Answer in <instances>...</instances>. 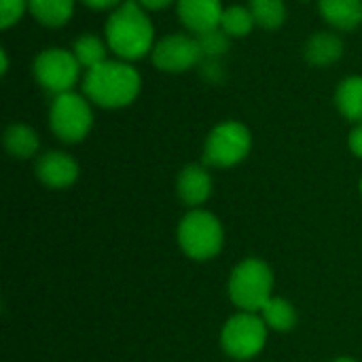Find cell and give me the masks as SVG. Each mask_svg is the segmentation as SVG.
Returning a JSON list of instances; mask_svg holds the SVG:
<instances>
[{
  "mask_svg": "<svg viewBox=\"0 0 362 362\" xmlns=\"http://www.w3.org/2000/svg\"><path fill=\"white\" fill-rule=\"evenodd\" d=\"M81 70L83 68L74 53L62 47H49L40 51L32 66L34 78L53 98L66 91H74V85L81 78Z\"/></svg>",
  "mask_w": 362,
  "mask_h": 362,
  "instance_id": "obj_8",
  "label": "cell"
},
{
  "mask_svg": "<svg viewBox=\"0 0 362 362\" xmlns=\"http://www.w3.org/2000/svg\"><path fill=\"white\" fill-rule=\"evenodd\" d=\"M38 134L25 123H13L4 129V148L15 159H30L38 153Z\"/></svg>",
  "mask_w": 362,
  "mask_h": 362,
  "instance_id": "obj_16",
  "label": "cell"
},
{
  "mask_svg": "<svg viewBox=\"0 0 362 362\" xmlns=\"http://www.w3.org/2000/svg\"><path fill=\"white\" fill-rule=\"evenodd\" d=\"M0 57H2V68H0V72H2V74H6V70H8V55H6V51H4V49L0 51Z\"/></svg>",
  "mask_w": 362,
  "mask_h": 362,
  "instance_id": "obj_27",
  "label": "cell"
},
{
  "mask_svg": "<svg viewBox=\"0 0 362 362\" xmlns=\"http://www.w3.org/2000/svg\"><path fill=\"white\" fill-rule=\"evenodd\" d=\"M255 17L250 13L248 6H240V4H231L223 11V19H221V30L229 36V38H244L252 32L255 28Z\"/></svg>",
  "mask_w": 362,
  "mask_h": 362,
  "instance_id": "obj_21",
  "label": "cell"
},
{
  "mask_svg": "<svg viewBox=\"0 0 362 362\" xmlns=\"http://www.w3.org/2000/svg\"><path fill=\"white\" fill-rule=\"evenodd\" d=\"M49 127L66 144L85 140L93 127V110L85 93L66 91L55 95L49 108Z\"/></svg>",
  "mask_w": 362,
  "mask_h": 362,
  "instance_id": "obj_5",
  "label": "cell"
},
{
  "mask_svg": "<svg viewBox=\"0 0 362 362\" xmlns=\"http://www.w3.org/2000/svg\"><path fill=\"white\" fill-rule=\"evenodd\" d=\"M176 193L185 206H202L212 195V178L210 172L199 163H189L180 170L176 180Z\"/></svg>",
  "mask_w": 362,
  "mask_h": 362,
  "instance_id": "obj_12",
  "label": "cell"
},
{
  "mask_svg": "<svg viewBox=\"0 0 362 362\" xmlns=\"http://www.w3.org/2000/svg\"><path fill=\"white\" fill-rule=\"evenodd\" d=\"M303 2H308V0H303Z\"/></svg>",
  "mask_w": 362,
  "mask_h": 362,
  "instance_id": "obj_30",
  "label": "cell"
},
{
  "mask_svg": "<svg viewBox=\"0 0 362 362\" xmlns=\"http://www.w3.org/2000/svg\"><path fill=\"white\" fill-rule=\"evenodd\" d=\"M261 318L265 320L267 329L276 333H288L297 327V312L293 303L282 297H272L261 310Z\"/></svg>",
  "mask_w": 362,
  "mask_h": 362,
  "instance_id": "obj_18",
  "label": "cell"
},
{
  "mask_svg": "<svg viewBox=\"0 0 362 362\" xmlns=\"http://www.w3.org/2000/svg\"><path fill=\"white\" fill-rule=\"evenodd\" d=\"M252 148V134L240 121L214 125L204 142V163L212 168H233L242 163Z\"/></svg>",
  "mask_w": 362,
  "mask_h": 362,
  "instance_id": "obj_6",
  "label": "cell"
},
{
  "mask_svg": "<svg viewBox=\"0 0 362 362\" xmlns=\"http://www.w3.org/2000/svg\"><path fill=\"white\" fill-rule=\"evenodd\" d=\"M176 11L180 23L197 36L221 28L225 6L221 0H176Z\"/></svg>",
  "mask_w": 362,
  "mask_h": 362,
  "instance_id": "obj_11",
  "label": "cell"
},
{
  "mask_svg": "<svg viewBox=\"0 0 362 362\" xmlns=\"http://www.w3.org/2000/svg\"><path fill=\"white\" fill-rule=\"evenodd\" d=\"M322 19L339 30L350 32L362 23V0H318Z\"/></svg>",
  "mask_w": 362,
  "mask_h": 362,
  "instance_id": "obj_13",
  "label": "cell"
},
{
  "mask_svg": "<svg viewBox=\"0 0 362 362\" xmlns=\"http://www.w3.org/2000/svg\"><path fill=\"white\" fill-rule=\"evenodd\" d=\"M204 53L195 34H168L155 42L151 59L157 70L180 74L195 68L202 62Z\"/></svg>",
  "mask_w": 362,
  "mask_h": 362,
  "instance_id": "obj_9",
  "label": "cell"
},
{
  "mask_svg": "<svg viewBox=\"0 0 362 362\" xmlns=\"http://www.w3.org/2000/svg\"><path fill=\"white\" fill-rule=\"evenodd\" d=\"M142 76L132 62L106 59L91 70H85L83 93L85 98L102 108L115 110L125 108L140 95Z\"/></svg>",
  "mask_w": 362,
  "mask_h": 362,
  "instance_id": "obj_2",
  "label": "cell"
},
{
  "mask_svg": "<svg viewBox=\"0 0 362 362\" xmlns=\"http://www.w3.org/2000/svg\"><path fill=\"white\" fill-rule=\"evenodd\" d=\"M361 195H362V180H361Z\"/></svg>",
  "mask_w": 362,
  "mask_h": 362,
  "instance_id": "obj_29",
  "label": "cell"
},
{
  "mask_svg": "<svg viewBox=\"0 0 362 362\" xmlns=\"http://www.w3.org/2000/svg\"><path fill=\"white\" fill-rule=\"evenodd\" d=\"M146 11H163V8H168L172 2H176V0H138Z\"/></svg>",
  "mask_w": 362,
  "mask_h": 362,
  "instance_id": "obj_26",
  "label": "cell"
},
{
  "mask_svg": "<svg viewBox=\"0 0 362 362\" xmlns=\"http://www.w3.org/2000/svg\"><path fill=\"white\" fill-rule=\"evenodd\" d=\"M255 23L263 30H278L286 21L284 0H248Z\"/></svg>",
  "mask_w": 362,
  "mask_h": 362,
  "instance_id": "obj_20",
  "label": "cell"
},
{
  "mask_svg": "<svg viewBox=\"0 0 362 362\" xmlns=\"http://www.w3.org/2000/svg\"><path fill=\"white\" fill-rule=\"evenodd\" d=\"M337 110L352 123H362V76H346L335 89Z\"/></svg>",
  "mask_w": 362,
  "mask_h": 362,
  "instance_id": "obj_15",
  "label": "cell"
},
{
  "mask_svg": "<svg viewBox=\"0 0 362 362\" xmlns=\"http://www.w3.org/2000/svg\"><path fill=\"white\" fill-rule=\"evenodd\" d=\"M267 325L250 312L231 316L221 331V346L233 361H250L259 356L267 344Z\"/></svg>",
  "mask_w": 362,
  "mask_h": 362,
  "instance_id": "obj_7",
  "label": "cell"
},
{
  "mask_svg": "<svg viewBox=\"0 0 362 362\" xmlns=\"http://www.w3.org/2000/svg\"><path fill=\"white\" fill-rule=\"evenodd\" d=\"M197 40H199L204 57H210V59H216V57H221V55H225L229 51V36L221 28L197 34Z\"/></svg>",
  "mask_w": 362,
  "mask_h": 362,
  "instance_id": "obj_22",
  "label": "cell"
},
{
  "mask_svg": "<svg viewBox=\"0 0 362 362\" xmlns=\"http://www.w3.org/2000/svg\"><path fill=\"white\" fill-rule=\"evenodd\" d=\"M74 0H30V15L47 25V28H62L72 19Z\"/></svg>",
  "mask_w": 362,
  "mask_h": 362,
  "instance_id": "obj_17",
  "label": "cell"
},
{
  "mask_svg": "<svg viewBox=\"0 0 362 362\" xmlns=\"http://www.w3.org/2000/svg\"><path fill=\"white\" fill-rule=\"evenodd\" d=\"M348 146H350V151H352L358 159H362V123L352 127V132H350V136H348Z\"/></svg>",
  "mask_w": 362,
  "mask_h": 362,
  "instance_id": "obj_24",
  "label": "cell"
},
{
  "mask_svg": "<svg viewBox=\"0 0 362 362\" xmlns=\"http://www.w3.org/2000/svg\"><path fill=\"white\" fill-rule=\"evenodd\" d=\"M305 59L316 68H329L344 55V40L335 32H316L305 42Z\"/></svg>",
  "mask_w": 362,
  "mask_h": 362,
  "instance_id": "obj_14",
  "label": "cell"
},
{
  "mask_svg": "<svg viewBox=\"0 0 362 362\" xmlns=\"http://www.w3.org/2000/svg\"><path fill=\"white\" fill-rule=\"evenodd\" d=\"M36 178L49 189H68L78 180V163L64 151H47L36 159Z\"/></svg>",
  "mask_w": 362,
  "mask_h": 362,
  "instance_id": "obj_10",
  "label": "cell"
},
{
  "mask_svg": "<svg viewBox=\"0 0 362 362\" xmlns=\"http://www.w3.org/2000/svg\"><path fill=\"white\" fill-rule=\"evenodd\" d=\"M81 2L93 11H115L123 0H81Z\"/></svg>",
  "mask_w": 362,
  "mask_h": 362,
  "instance_id": "obj_25",
  "label": "cell"
},
{
  "mask_svg": "<svg viewBox=\"0 0 362 362\" xmlns=\"http://www.w3.org/2000/svg\"><path fill=\"white\" fill-rule=\"evenodd\" d=\"M274 272L261 259H244L229 276V297L242 312H261L272 299Z\"/></svg>",
  "mask_w": 362,
  "mask_h": 362,
  "instance_id": "obj_3",
  "label": "cell"
},
{
  "mask_svg": "<svg viewBox=\"0 0 362 362\" xmlns=\"http://www.w3.org/2000/svg\"><path fill=\"white\" fill-rule=\"evenodd\" d=\"M30 13V0H0V25L6 30Z\"/></svg>",
  "mask_w": 362,
  "mask_h": 362,
  "instance_id": "obj_23",
  "label": "cell"
},
{
  "mask_svg": "<svg viewBox=\"0 0 362 362\" xmlns=\"http://www.w3.org/2000/svg\"><path fill=\"white\" fill-rule=\"evenodd\" d=\"M72 53L74 57L78 59L81 68L83 70H91L95 68L98 64L106 62V53H108V45L104 38L95 36V34H83L74 40V47H72Z\"/></svg>",
  "mask_w": 362,
  "mask_h": 362,
  "instance_id": "obj_19",
  "label": "cell"
},
{
  "mask_svg": "<svg viewBox=\"0 0 362 362\" xmlns=\"http://www.w3.org/2000/svg\"><path fill=\"white\" fill-rule=\"evenodd\" d=\"M333 362H358V361H354V358H348V356H341V358H335Z\"/></svg>",
  "mask_w": 362,
  "mask_h": 362,
  "instance_id": "obj_28",
  "label": "cell"
},
{
  "mask_svg": "<svg viewBox=\"0 0 362 362\" xmlns=\"http://www.w3.org/2000/svg\"><path fill=\"white\" fill-rule=\"evenodd\" d=\"M225 244L221 221L208 210H191L178 223V246L193 261L214 259Z\"/></svg>",
  "mask_w": 362,
  "mask_h": 362,
  "instance_id": "obj_4",
  "label": "cell"
},
{
  "mask_svg": "<svg viewBox=\"0 0 362 362\" xmlns=\"http://www.w3.org/2000/svg\"><path fill=\"white\" fill-rule=\"evenodd\" d=\"M104 40L117 59L123 62H138L151 55L155 47V25L148 11L138 0H123L106 19Z\"/></svg>",
  "mask_w": 362,
  "mask_h": 362,
  "instance_id": "obj_1",
  "label": "cell"
}]
</instances>
